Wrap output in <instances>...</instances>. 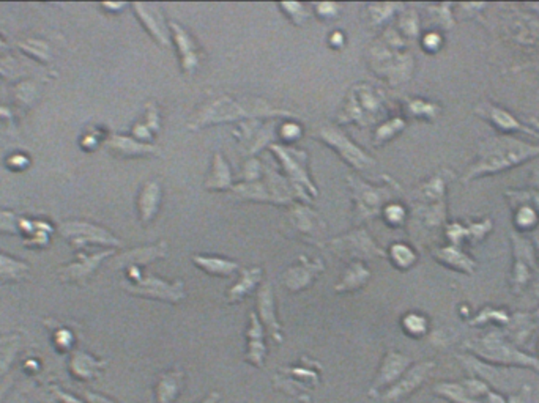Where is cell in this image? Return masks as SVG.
Masks as SVG:
<instances>
[{"label":"cell","mask_w":539,"mask_h":403,"mask_svg":"<svg viewBox=\"0 0 539 403\" xmlns=\"http://www.w3.org/2000/svg\"><path fill=\"white\" fill-rule=\"evenodd\" d=\"M432 367H434V364L432 363H422V364L415 365V367L404 376L403 381H399V383L396 384L393 389L388 391V394L385 395V399L399 400V399H404V397L411 394V392H414L422 383V381L426 380V376L429 375Z\"/></svg>","instance_id":"277c9868"},{"label":"cell","mask_w":539,"mask_h":403,"mask_svg":"<svg viewBox=\"0 0 539 403\" xmlns=\"http://www.w3.org/2000/svg\"><path fill=\"white\" fill-rule=\"evenodd\" d=\"M391 257H393L394 263H398L399 267H410L411 262H414V252L410 251L407 246L403 245H396L391 247Z\"/></svg>","instance_id":"d6986e66"},{"label":"cell","mask_w":539,"mask_h":403,"mask_svg":"<svg viewBox=\"0 0 539 403\" xmlns=\"http://www.w3.org/2000/svg\"><path fill=\"white\" fill-rule=\"evenodd\" d=\"M259 310H261V315L263 320H265L267 325L273 330V336L279 341L278 337L279 325L273 317V300H272V287H270V284H267L265 287L259 291Z\"/></svg>","instance_id":"5bb4252c"},{"label":"cell","mask_w":539,"mask_h":403,"mask_svg":"<svg viewBox=\"0 0 539 403\" xmlns=\"http://www.w3.org/2000/svg\"><path fill=\"white\" fill-rule=\"evenodd\" d=\"M128 291L134 295L149 296L155 300H165L171 302H177L183 298V282L167 284L163 280L149 276L144 280H139L137 285H128Z\"/></svg>","instance_id":"6da1fadb"},{"label":"cell","mask_w":539,"mask_h":403,"mask_svg":"<svg viewBox=\"0 0 539 403\" xmlns=\"http://www.w3.org/2000/svg\"><path fill=\"white\" fill-rule=\"evenodd\" d=\"M404 331L411 337H420L427 331V320L420 314H407L403 320Z\"/></svg>","instance_id":"2e32d148"},{"label":"cell","mask_w":539,"mask_h":403,"mask_svg":"<svg viewBox=\"0 0 539 403\" xmlns=\"http://www.w3.org/2000/svg\"><path fill=\"white\" fill-rule=\"evenodd\" d=\"M193 260L197 263L199 268H202L204 271L215 276H229L239 268V265L229 260L223 258H213V257H193Z\"/></svg>","instance_id":"30bf717a"},{"label":"cell","mask_w":539,"mask_h":403,"mask_svg":"<svg viewBox=\"0 0 539 403\" xmlns=\"http://www.w3.org/2000/svg\"><path fill=\"white\" fill-rule=\"evenodd\" d=\"M261 269L254 268V269H246L245 273L241 276V280L239 284L235 285L234 289H230L229 295H227V298H229L230 302H237L240 301L243 296L250 293V291L254 289V285L259 282V279H261Z\"/></svg>","instance_id":"8fae6325"},{"label":"cell","mask_w":539,"mask_h":403,"mask_svg":"<svg viewBox=\"0 0 539 403\" xmlns=\"http://www.w3.org/2000/svg\"><path fill=\"white\" fill-rule=\"evenodd\" d=\"M19 350V339L8 336L0 339V378L8 372Z\"/></svg>","instance_id":"4fadbf2b"},{"label":"cell","mask_w":539,"mask_h":403,"mask_svg":"<svg viewBox=\"0 0 539 403\" xmlns=\"http://www.w3.org/2000/svg\"><path fill=\"white\" fill-rule=\"evenodd\" d=\"M366 273H369V271H366V269H364L361 265H355V267H352L350 269H348L347 276H344V280H342V284L337 285L336 290L342 291V289L352 290V289L359 287V285H361V282H359V280H357L355 278H357V276H361V274H366Z\"/></svg>","instance_id":"ac0fdd59"},{"label":"cell","mask_w":539,"mask_h":403,"mask_svg":"<svg viewBox=\"0 0 539 403\" xmlns=\"http://www.w3.org/2000/svg\"><path fill=\"white\" fill-rule=\"evenodd\" d=\"M248 336L251 337L252 342L250 343V353H248L246 359L251 361L254 365L262 367V358H263V353H265V348L262 345V330L261 326H259L254 314L251 317V330L248 332Z\"/></svg>","instance_id":"7c38bea8"},{"label":"cell","mask_w":539,"mask_h":403,"mask_svg":"<svg viewBox=\"0 0 539 403\" xmlns=\"http://www.w3.org/2000/svg\"><path fill=\"white\" fill-rule=\"evenodd\" d=\"M488 400H489V403H506V400L503 399V397L499 395V394H495V392H489Z\"/></svg>","instance_id":"7402d4cb"},{"label":"cell","mask_w":539,"mask_h":403,"mask_svg":"<svg viewBox=\"0 0 539 403\" xmlns=\"http://www.w3.org/2000/svg\"><path fill=\"white\" fill-rule=\"evenodd\" d=\"M101 363L97 359H93L88 354L77 352L73 354V358L70 361V370L71 374L76 376L79 380H93L99 375V370H101Z\"/></svg>","instance_id":"8992f818"},{"label":"cell","mask_w":539,"mask_h":403,"mask_svg":"<svg viewBox=\"0 0 539 403\" xmlns=\"http://www.w3.org/2000/svg\"><path fill=\"white\" fill-rule=\"evenodd\" d=\"M84 395H86L87 403H115L114 400H110L109 397H106L103 394H97V392H92V391H87Z\"/></svg>","instance_id":"44dd1931"},{"label":"cell","mask_w":539,"mask_h":403,"mask_svg":"<svg viewBox=\"0 0 539 403\" xmlns=\"http://www.w3.org/2000/svg\"><path fill=\"white\" fill-rule=\"evenodd\" d=\"M435 392L438 395H442L443 399H446L453 403H478V400L472 399L467 394V391L462 386V383H440L435 386Z\"/></svg>","instance_id":"9a60e30c"},{"label":"cell","mask_w":539,"mask_h":403,"mask_svg":"<svg viewBox=\"0 0 539 403\" xmlns=\"http://www.w3.org/2000/svg\"><path fill=\"white\" fill-rule=\"evenodd\" d=\"M136 10H137V14H139V18L142 21V24H144L147 30L150 32L153 38H155L158 43H161L163 46H167L169 45L167 32L165 27V23L161 21V16L153 14V12H147L145 5H136Z\"/></svg>","instance_id":"52a82bcc"},{"label":"cell","mask_w":539,"mask_h":403,"mask_svg":"<svg viewBox=\"0 0 539 403\" xmlns=\"http://www.w3.org/2000/svg\"><path fill=\"white\" fill-rule=\"evenodd\" d=\"M409 363H410V359H407L405 356H403V354L390 353L387 359H385L382 374H380L375 386H382V384H387V383H391V381L398 380V376L404 372L407 364Z\"/></svg>","instance_id":"ba28073f"},{"label":"cell","mask_w":539,"mask_h":403,"mask_svg":"<svg viewBox=\"0 0 539 403\" xmlns=\"http://www.w3.org/2000/svg\"><path fill=\"white\" fill-rule=\"evenodd\" d=\"M171 30L173 34L178 52L180 62H182V70L187 74H191L199 63V49L195 46L194 40L187 34V30L182 29V25L171 23Z\"/></svg>","instance_id":"7a4b0ae2"},{"label":"cell","mask_w":539,"mask_h":403,"mask_svg":"<svg viewBox=\"0 0 539 403\" xmlns=\"http://www.w3.org/2000/svg\"><path fill=\"white\" fill-rule=\"evenodd\" d=\"M320 136H322V139H324L325 142H328L331 147L335 145L336 150H339V153L344 155V158L352 164V166L361 169L364 166H368V164H372V159H369L361 150H359V148L353 147L350 142L347 141V137L342 136L341 132L325 128V130H322Z\"/></svg>","instance_id":"3957f363"},{"label":"cell","mask_w":539,"mask_h":403,"mask_svg":"<svg viewBox=\"0 0 539 403\" xmlns=\"http://www.w3.org/2000/svg\"><path fill=\"white\" fill-rule=\"evenodd\" d=\"M306 267L303 268H290L287 273L284 276V284L285 287L290 289L292 291L303 289L309 284V279H313L315 273H319L324 269V262L322 260H315L314 263H304Z\"/></svg>","instance_id":"5b68a950"},{"label":"cell","mask_w":539,"mask_h":403,"mask_svg":"<svg viewBox=\"0 0 539 403\" xmlns=\"http://www.w3.org/2000/svg\"><path fill=\"white\" fill-rule=\"evenodd\" d=\"M160 184L158 183H149L147 186L144 188L141 194V216H142V221L144 222H149L153 216H155L156 210H158V202H160Z\"/></svg>","instance_id":"9c48e42d"},{"label":"cell","mask_w":539,"mask_h":403,"mask_svg":"<svg viewBox=\"0 0 539 403\" xmlns=\"http://www.w3.org/2000/svg\"><path fill=\"white\" fill-rule=\"evenodd\" d=\"M462 386L467 391V394L472 397V399L477 400V397H483V395H488L489 394V389H488V384L484 383V381H481L478 378H472V380H467L464 381Z\"/></svg>","instance_id":"ffe728a7"},{"label":"cell","mask_w":539,"mask_h":403,"mask_svg":"<svg viewBox=\"0 0 539 403\" xmlns=\"http://www.w3.org/2000/svg\"><path fill=\"white\" fill-rule=\"evenodd\" d=\"M213 173L219 175V178L218 177L210 178V182L207 183L208 188H224V186H227V184H229V180H226V178L221 177V175H224V177H229V169H227V166L223 161V158H221L219 155L215 156Z\"/></svg>","instance_id":"e0dca14e"}]
</instances>
